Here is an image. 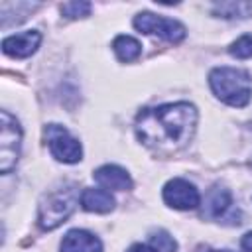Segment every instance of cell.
<instances>
[{"label": "cell", "instance_id": "6da1fadb", "mask_svg": "<svg viewBox=\"0 0 252 252\" xmlns=\"http://www.w3.org/2000/svg\"><path fill=\"white\" fill-rule=\"evenodd\" d=\"M197 110L189 102H171L156 108H144L136 118L138 140L159 152L171 154L187 146L195 132Z\"/></svg>", "mask_w": 252, "mask_h": 252}, {"label": "cell", "instance_id": "7a4b0ae2", "mask_svg": "<svg viewBox=\"0 0 252 252\" xmlns=\"http://www.w3.org/2000/svg\"><path fill=\"white\" fill-rule=\"evenodd\" d=\"M213 93L230 106H246L252 94V79L236 67H217L209 75Z\"/></svg>", "mask_w": 252, "mask_h": 252}, {"label": "cell", "instance_id": "3957f363", "mask_svg": "<svg viewBox=\"0 0 252 252\" xmlns=\"http://www.w3.org/2000/svg\"><path fill=\"white\" fill-rule=\"evenodd\" d=\"M77 203H79V195L73 185L51 191L39 203V215H37L39 226L43 230L57 228L59 224H63L69 219V215L75 211Z\"/></svg>", "mask_w": 252, "mask_h": 252}, {"label": "cell", "instance_id": "277c9868", "mask_svg": "<svg viewBox=\"0 0 252 252\" xmlns=\"http://www.w3.org/2000/svg\"><path fill=\"white\" fill-rule=\"evenodd\" d=\"M2 134H0V169L2 173H10L16 167L20 158V144H22V128L18 120L8 112L2 110Z\"/></svg>", "mask_w": 252, "mask_h": 252}, {"label": "cell", "instance_id": "5b68a950", "mask_svg": "<svg viewBox=\"0 0 252 252\" xmlns=\"http://www.w3.org/2000/svg\"><path fill=\"white\" fill-rule=\"evenodd\" d=\"M43 136L47 140L49 152L55 159L63 161V163H75L81 159V144L77 138H73L65 126L59 124H47L43 130Z\"/></svg>", "mask_w": 252, "mask_h": 252}, {"label": "cell", "instance_id": "8992f818", "mask_svg": "<svg viewBox=\"0 0 252 252\" xmlns=\"http://www.w3.org/2000/svg\"><path fill=\"white\" fill-rule=\"evenodd\" d=\"M134 28L148 35H158L169 43H179L185 37V28L169 18L156 16L152 12H142L134 18Z\"/></svg>", "mask_w": 252, "mask_h": 252}, {"label": "cell", "instance_id": "52a82bcc", "mask_svg": "<svg viewBox=\"0 0 252 252\" xmlns=\"http://www.w3.org/2000/svg\"><path fill=\"white\" fill-rule=\"evenodd\" d=\"M163 201L169 207H173V209L189 211V209H195L199 205L201 197H199V191L195 189L193 183L175 177V179L165 183V187H163Z\"/></svg>", "mask_w": 252, "mask_h": 252}, {"label": "cell", "instance_id": "ba28073f", "mask_svg": "<svg viewBox=\"0 0 252 252\" xmlns=\"http://www.w3.org/2000/svg\"><path fill=\"white\" fill-rule=\"evenodd\" d=\"M39 41H41L39 32L28 30V32H22V33L4 37L2 51L6 55H10V57H28V55H32L39 47Z\"/></svg>", "mask_w": 252, "mask_h": 252}, {"label": "cell", "instance_id": "9c48e42d", "mask_svg": "<svg viewBox=\"0 0 252 252\" xmlns=\"http://www.w3.org/2000/svg\"><path fill=\"white\" fill-rule=\"evenodd\" d=\"M94 181L104 187V189H114V191H128L132 187V179L126 169L118 165H102L93 173Z\"/></svg>", "mask_w": 252, "mask_h": 252}, {"label": "cell", "instance_id": "30bf717a", "mask_svg": "<svg viewBox=\"0 0 252 252\" xmlns=\"http://www.w3.org/2000/svg\"><path fill=\"white\" fill-rule=\"evenodd\" d=\"M61 252H102V244L87 230H69L61 240Z\"/></svg>", "mask_w": 252, "mask_h": 252}, {"label": "cell", "instance_id": "8fae6325", "mask_svg": "<svg viewBox=\"0 0 252 252\" xmlns=\"http://www.w3.org/2000/svg\"><path fill=\"white\" fill-rule=\"evenodd\" d=\"M230 209V193L228 189L215 185L213 189H209L205 203H203V217L207 219H220L226 211Z\"/></svg>", "mask_w": 252, "mask_h": 252}, {"label": "cell", "instance_id": "7c38bea8", "mask_svg": "<svg viewBox=\"0 0 252 252\" xmlns=\"http://www.w3.org/2000/svg\"><path fill=\"white\" fill-rule=\"evenodd\" d=\"M81 205L85 211H91V213H108L114 209V197L106 189L89 187L81 195Z\"/></svg>", "mask_w": 252, "mask_h": 252}, {"label": "cell", "instance_id": "4fadbf2b", "mask_svg": "<svg viewBox=\"0 0 252 252\" xmlns=\"http://www.w3.org/2000/svg\"><path fill=\"white\" fill-rule=\"evenodd\" d=\"M112 49H114V53L118 55V59H120V61H126V63L138 59L140 53H142L140 41L134 39V37H130V35H118V37L112 41Z\"/></svg>", "mask_w": 252, "mask_h": 252}, {"label": "cell", "instance_id": "5bb4252c", "mask_svg": "<svg viewBox=\"0 0 252 252\" xmlns=\"http://www.w3.org/2000/svg\"><path fill=\"white\" fill-rule=\"evenodd\" d=\"M252 12V4L248 2H220L215 4V14H220L222 18H244Z\"/></svg>", "mask_w": 252, "mask_h": 252}, {"label": "cell", "instance_id": "9a60e30c", "mask_svg": "<svg viewBox=\"0 0 252 252\" xmlns=\"http://www.w3.org/2000/svg\"><path fill=\"white\" fill-rule=\"evenodd\" d=\"M150 246H154L158 252H175L177 244L165 230H154L150 234Z\"/></svg>", "mask_w": 252, "mask_h": 252}, {"label": "cell", "instance_id": "2e32d148", "mask_svg": "<svg viewBox=\"0 0 252 252\" xmlns=\"http://www.w3.org/2000/svg\"><path fill=\"white\" fill-rule=\"evenodd\" d=\"M228 53L236 59H248L252 57V35L246 33V35H240L230 47H228Z\"/></svg>", "mask_w": 252, "mask_h": 252}, {"label": "cell", "instance_id": "e0dca14e", "mask_svg": "<svg viewBox=\"0 0 252 252\" xmlns=\"http://www.w3.org/2000/svg\"><path fill=\"white\" fill-rule=\"evenodd\" d=\"M91 12V4L89 2H67L61 4V14L67 18H85Z\"/></svg>", "mask_w": 252, "mask_h": 252}, {"label": "cell", "instance_id": "ac0fdd59", "mask_svg": "<svg viewBox=\"0 0 252 252\" xmlns=\"http://www.w3.org/2000/svg\"><path fill=\"white\" fill-rule=\"evenodd\" d=\"M126 252H158L154 246H148V244H132Z\"/></svg>", "mask_w": 252, "mask_h": 252}, {"label": "cell", "instance_id": "d6986e66", "mask_svg": "<svg viewBox=\"0 0 252 252\" xmlns=\"http://www.w3.org/2000/svg\"><path fill=\"white\" fill-rule=\"evenodd\" d=\"M240 246H242V250H244V252H252V232H246V234L242 236Z\"/></svg>", "mask_w": 252, "mask_h": 252}, {"label": "cell", "instance_id": "ffe728a7", "mask_svg": "<svg viewBox=\"0 0 252 252\" xmlns=\"http://www.w3.org/2000/svg\"><path fill=\"white\" fill-rule=\"evenodd\" d=\"M213 252H230V250H213Z\"/></svg>", "mask_w": 252, "mask_h": 252}]
</instances>
